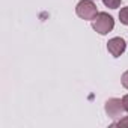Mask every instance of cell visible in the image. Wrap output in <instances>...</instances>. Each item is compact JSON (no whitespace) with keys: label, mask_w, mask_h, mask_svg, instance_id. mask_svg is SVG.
<instances>
[{"label":"cell","mask_w":128,"mask_h":128,"mask_svg":"<svg viewBox=\"0 0 128 128\" xmlns=\"http://www.w3.org/2000/svg\"><path fill=\"white\" fill-rule=\"evenodd\" d=\"M92 27L100 35H107L114 27V20L107 12H98V15L92 20Z\"/></svg>","instance_id":"1"},{"label":"cell","mask_w":128,"mask_h":128,"mask_svg":"<svg viewBox=\"0 0 128 128\" xmlns=\"http://www.w3.org/2000/svg\"><path fill=\"white\" fill-rule=\"evenodd\" d=\"M76 14L82 20L92 21L98 15V9H96V5L94 3V0H80L76 6Z\"/></svg>","instance_id":"2"},{"label":"cell","mask_w":128,"mask_h":128,"mask_svg":"<svg viewBox=\"0 0 128 128\" xmlns=\"http://www.w3.org/2000/svg\"><path fill=\"white\" fill-rule=\"evenodd\" d=\"M125 48H126V42L120 36H114V38L108 39V42H107V50L113 57H119L120 54H124Z\"/></svg>","instance_id":"3"},{"label":"cell","mask_w":128,"mask_h":128,"mask_svg":"<svg viewBox=\"0 0 128 128\" xmlns=\"http://www.w3.org/2000/svg\"><path fill=\"white\" fill-rule=\"evenodd\" d=\"M104 108H106V113L110 118H120L122 113L125 112L124 106H122V100H119V98H110V100H107Z\"/></svg>","instance_id":"4"},{"label":"cell","mask_w":128,"mask_h":128,"mask_svg":"<svg viewBox=\"0 0 128 128\" xmlns=\"http://www.w3.org/2000/svg\"><path fill=\"white\" fill-rule=\"evenodd\" d=\"M102 3L106 8H110V9H118L122 3V0H102Z\"/></svg>","instance_id":"5"},{"label":"cell","mask_w":128,"mask_h":128,"mask_svg":"<svg viewBox=\"0 0 128 128\" xmlns=\"http://www.w3.org/2000/svg\"><path fill=\"white\" fill-rule=\"evenodd\" d=\"M119 20L124 26H128V6L126 8H122L119 11Z\"/></svg>","instance_id":"6"},{"label":"cell","mask_w":128,"mask_h":128,"mask_svg":"<svg viewBox=\"0 0 128 128\" xmlns=\"http://www.w3.org/2000/svg\"><path fill=\"white\" fill-rule=\"evenodd\" d=\"M112 126H120V128H125L128 126V116H124L122 119H119L118 122H113Z\"/></svg>","instance_id":"7"},{"label":"cell","mask_w":128,"mask_h":128,"mask_svg":"<svg viewBox=\"0 0 128 128\" xmlns=\"http://www.w3.org/2000/svg\"><path fill=\"white\" fill-rule=\"evenodd\" d=\"M120 83H122V86H124L125 89H128V71H125V72L122 74V77H120Z\"/></svg>","instance_id":"8"},{"label":"cell","mask_w":128,"mask_h":128,"mask_svg":"<svg viewBox=\"0 0 128 128\" xmlns=\"http://www.w3.org/2000/svg\"><path fill=\"white\" fill-rule=\"evenodd\" d=\"M120 100H122V106H124V110L128 113V94H126V95H124Z\"/></svg>","instance_id":"9"}]
</instances>
